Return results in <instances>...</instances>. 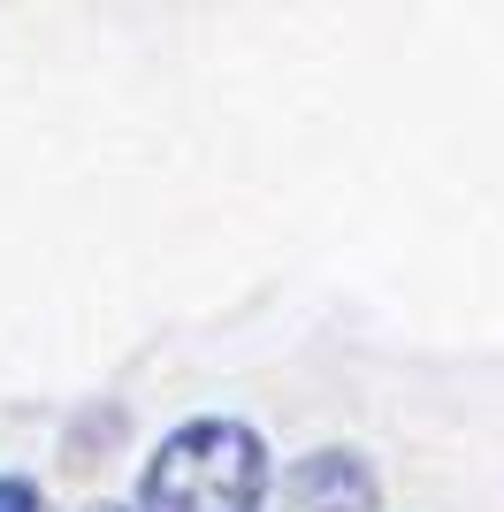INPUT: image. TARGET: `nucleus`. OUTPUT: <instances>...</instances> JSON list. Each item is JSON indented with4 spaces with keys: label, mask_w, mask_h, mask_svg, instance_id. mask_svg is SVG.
<instances>
[{
    "label": "nucleus",
    "mask_w": 504,
    "mask_h": 512,
    "mask_svg": "<svg viewBox=\"0 0 504 512\" xmlns=\"http://www.w3.org/2000/svg\"><path fill=\"white\" fill-rule=\"evenodd\" d=\"M268 444L245 421H191L146 467V512H260Z\"/></svg>",
    "instance_id": "1"
},
{
    "label": "nucleus",
    "mask_w": 504,
    "mask_h": 512,
    "mask_svg": "<svg viewBox=\"0 0 504 512\" xmlns=\"http://www.w3.org/2000/svg\"><path fill=\"white\" fill-rule=\"evenodd\" d=\"M283 497H291V512H375L382 482H375V467H367L359 451H314V459L291 467Z\"/></svg>",
    "instance_id": "2"
},
{
    "label": "nucleus",
    "mask_w": 504,
    "mask_h": 512,
    "mask_svg": "<svg viewBox=\"0 0 504 512\" xmlns=\"http://www.w3.org/2000/svg\"><path fill=\"white\" fill-rule=\"evenodd\" d=\"M0 512H39V490L16 482V474H0Z\"/></svg>",
    "instance_id": "3"
}]
</instances>
